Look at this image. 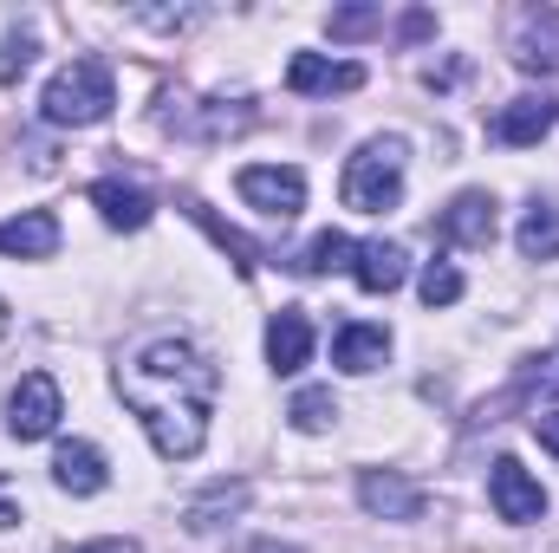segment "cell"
I'll use <instances>...</instances> for the list:
<instances>
[{
  "instance_id": "obj_5",
  "label": "cell",
  "mask_w": 559,
  "mask_h": 553,
  "mask_svg": "<svg viewBox=\"0 0 559 553\" xmlns=\"http://www.w3.org/2000/svg\"><path fill=\"white\" fill-rule=\"evenodd\" d=\"M235 189H241L248 209H261V215H274V222H293V215L306 209V176H299L293 163H248V169L235 176Z\"/></svg>"
},
{
  "instance_id": "obj_7",
  "label": "cell",
  "mask_w": 559,
  "mask_h": 553,
  "mask_svg": "<svg viewBox=\"0 0 559 553\" xmlns=\"http://www.w3.org/2000/svg\"><path fill=\"white\" fill-rule=\"evenodd\" d=\"M358 502H365V515H378V521H423V508H429L423 482L397 475V469H365V475H358Z\"/></svg>"
},
{
  "instance_id": "obj_3",
  "label": "cell",
  "mask_w": 559,
  "mask_h": 553,
  "mask_svg": "<svg viewBox=\"0 0 559 553\" xmlns=\"http://www.w3.org/2000/svg\"><path fill=\"white\" fill-rule=\"evenodd\" d=\"M404 138H371L358 143V156L345 163V183H338V196H345V209H358V215H384V209H397V196H404Z\"/></svg>"
},
{
  "instance_id": "obj_20",
  "label": "cell",
  "mask_w": 559,
  "mask_h": 553,
  "mask_svg": "<svg viewBox=\"0 0 559 553\" xmlns=\"http://www.w3.org/2000/svg\"><path fill=\"white\" fill-rule=\"evenodd\" d=\"M182 209H189V215H195V222H202V228L215 235V248H228V255H235V268H241V274H254V248H248V242H241V235H235L228 222H215V215H209V209H202L195 196H189Z\"/></svg>"
},
{
  "instance_id": "obj_30",
  "label": "cell",
  "mask_w": 559,
  "mask_h": 553,
  "mask_svg": "<svg viewBox=\"0 0 559 553\" xmlns=\"http://www.w3.org/2000/svg\"><path fill=\"white\" fill-rule=\"evenodd\" d=\"M0 332H7V306H0Z\"/></svg>"
},
{
  "instance_id": "obj_2",
  "label": "cell",
  "mask_w": 559,
  "mask_h": 553,
  "mask_svg": "<svg viewBox=\"0 0 559 553\" xmlns=\"http://www.w3.org/2000/svg\"><path fill=\"white\" fill-rule=\"evenodd\" d=\"M111 105H118V85H111V66H105V59H72L66 72H52V85H46V98H39L46 125H72V131L105 125Z\"/></svg>"
},
{
  "instance_id": "obj_18",
  "label": "cell",
  "mask_w": 559,
  "mask_h": 553,
  "mask_svg": "<svg viewBox=\"0 0 559 553\" xmlns=\"http://www.w3.org/2000/svg\"><path fill=\"white\" fill-rule=\"evenodd\" d=\"M241 508H248V482H215L202 502H189V528L209 534V528H222V521L241 515Z\"/></svg>"
},
{
  "instance_id": "obj_14",
  "label": "cell",
  "mask_w": 559,
  "mask_h": 553,
  "mask_svg": "<svg viewBox=\"0 0 559 553\" xmlns=\"http://www.w3.org/2000/svg\"><path fill=\"white\" fill-rule=\"evenodd\" d=\"M384 352H391V332H384V326H365V319L338 326V339H332V365H338V372H352V378L378 372V365H384Z\"/></svg>"
},
{
  "instance_id": "obj_26",
  "label": "cell",
  "mask_w": 559,
  "mask_h": 553,
  "mask_svg": "<svg viewBox=\"0 0 559 553\" xmlns=\"http://www.w3.org/2000/svg\"><path fill=\"white\" fill-rule=\"evenodd\" d=\"M79 553H143L131 534H111V541H92V548H79Z\"/></svg>"
},
{
  "instance_id": "obj_10",
  "label": "cell",
  "mask_w": 559,
  "mask_h": 553,
  "mask_svg": "<svg viewBox=\"0 0 559 553\" xmlns=\"http://www.w3.org/2000/svg\"><path fill=\"white\" fill-rule=\"evenodd\" d=\"M554 125H559V98H547V92H527V98L501 105V118H495V143L521 150V143H540Z\"/></svg>"
},
{
  "instance_id": "obj_31",
  "label": "cell",
  "mask_w": 559,
  "mask_h": 553,
  "mask_svg": "<svg viewBox=\"0 0 559 553\" xmlns=\"http://www.w3.org/2000/svg\"><path fill=\"white\" fill-rule=\"evenodd\" d=\"M547 385H554V391H559V372H554V378H547Z\"/></svg>"
},
{
  "instance_id": "obj_21",
  "label": "cell",
  "mask_w": 559,
  "mask_h": 553,
  "mask_svg": "<svg viewBox=\"0 0 559 553\" xmlns=\"http://www.w3.org/2000/svg\"><path fill=\"white\" fill-rule=\"evenodd\" d=\"M286 416H293V430H306V436H319L332 416H338V404H332V391H299L293 404H286Z\"/></svg>"
},
{
  "instance_id": "obj_6",
  "label": "cell",
  "mask_w": 559,
  "mask_h": 553,
  "mask_svg": "<svg viewBox=\"0 0 559 553\" xmlns=\"http://www.w3.org/2000/svg\"><path fill=\"white\" fill-rule=\"evenodd\" d=\"M488 502H495V515H501V521H514V528H527V521H540V515H547V489H540L514 456H501V462L488 469Z\"/></svg>"
},
{
  "instance_id": "obj_12",
  "label": "cell",
  "mask_w": 559,
  "mask_h": 553,
  "mask_svg": "<svg viewBox=\"0 0 559 553\" xmlns=\"http://www.w3.org/2000/svg\"><path fill=\"white\" fill-rule=\"evenodd\" d=\"M52 482H59L66 495H98V489L111 482L105 449H98V443H59V449H52Z\"/></svg>"
},
{
  "instance_id": "obj_1",
  "label": "cell",
  "mask_w": 559,
  "mask_h": 553,
  "mask_svg": "<svg viewBox=\"0 0 559 553\" xmlns=\"http://www.w3.org/2000/svg\"><path fill=\"white\" fill-rule=\"evenodd\" d=\"M118 398L138 411V423L150 430L156 456L189 462L209 443V416L222 398V372L209 352H195L189 339H150L118 365Z\"/></svg>"
},
{
  "instance_id": "obj_27",
  "label": "cell",
  "mask_w": 559,
  "mask_h": 553,
  "mask_svg": "<svg viewBox=\"0 0 559 553\" xmlns=\"http://www.w3.org/2000/svg\"><path fill=\"white\" fill-rule=\"evenodd\" d=\"M0 528H20V502H13V489H7V475H0Z\"/></svg>"
},
{
  "instance_id": "obj_22",
  "label": "cell",
  "mask_w": 559,
  "mask_h": 553,
  "mask_svg": "<svg viewBox=\"0 0 559 553\" xmlns=\"http://www.w3.org/2000/svg\"><path fill=\"white\" fill-rule=\"evenodd\" d=\"M378 26H384L378 7H332V13H325V33H332V39H365V33H378Z\"/></svg>"
},
{
  "instance_id": "obj_23",
  "label": "cell",
  "mask_w": 559,
  "mask_h": 553,
  "mask_svg": "<svg viewBox=\"0 0 559 553\" xmlns=\"http://www.w3.org/2000/svg\"><path fill=\"white\" fill-rule=\"evenodd\" d=\"M462 299V274L449 261H429L423 268V306H455Z\"/></svg>"
},
{
  "instance_id": "obj_25",
  "label": "cell",
  "mask_w": 559,
  "mask_h": 553,
  "mask_svg": "<svg viewBox=\"0 0 559 553\" xmlns=\"http://www.w3.org/2000/svg\"><path fill=\"white\" fill-rule=\"evenodd\" d=\"M534 436H540V449H554V456H559V411L534 416Z\"/></svg>"
},
{
  "instance_id": "obj_24",
  "label": "cell",
  "mask_w": 559,
  "mask_h": 553,
  "mask_svg": "<svg viewBox=\"0 0 559 553\" xmlns=\"http://www.w3.org/2000/svg\"><path fill=\"white\" fill-rule=\"evenodd\" d=\"M33 52H39L33 33H7V39H0V85H20V72L33 66Z\"/></svg>"
},
{
  "instance_id": "obj_11",
  "label": "cell",
  "mask_w": 559,
  "mask_h": 553,
  "mask_svg": "<svg viewBox=\"0 0 559 553\" xmlns=\"http://www.w3.org/2000/svg\"><path fill=\"white\" fill-rule=\"evenodd\" d=\"M59 248V215L52 209H26L13 222H0V255L7 261H52Z\"/></svg>"
},
{
  "instance_id": "obj_29",
  "label": "cell",
  "mask_w": 559,
  "mask_h": 553,
  "mask_svg": "<svg viewBox=\"0 0 559 553\" xmlns=\"http://www.w3.org/2000/svg\"><path fill=\"white\" fill-rule=\"evenodd\" d=\"M235 553H299V548H280V541H241Z\"/></svg>"
},
{
  "instance_id": "obj_15",
  "label": "cell",
  "mask_w": 559,
  "mask_h": 553,
  "mask_svg": "<svg viewBox=\"0 0 559 553\" xmlns=\"http://www.w3.org/2000/svg\"><path fill=\"white\" fill-rule=\"evenodd\" d=\"M85 196H92V209H98V215H105L111 228H150V215H156V202L143 196L138 183H118V176L92 183Z\"/></svg>"
},
{
  "instance_id": "obj_19",
  "label": "cell",
  "mask_w": 559,
  "mask_h": 553,
  "mask_svg": "<svg viewBox=\"0 0 559 553\" xmlns=\"http://www.w3.org/2000/svg\"><path fill=\"white\" fill-rule=\"evenodd\" d=\"M352 255H358V248H352L338 228H325V235L306 242V255H299L293 268H299V274H332V268H352Z\"/></svg>"
},
{
  "instance_id": "obj_13",
  "label": "cell",
  "mask_w": 559,
  "mask_h": 553,
  "mask_svg": "<svg viewBox=\"0 0 559 553\" xmlns=\"http://www.w3.org/2000/svg\"><path fill=\"white\" fill-rule=\"evenodd\" d=\"M306 358H312V319H306L299 306H280L274 319H267V365L286 378V372H299Z\"/></svg>"
},
{
  "instance_id": "obj_4",
  "label": "cell",
  "mask_w": 559,
  "mask_h": 553,
  "mask_svg": "<svg viewBox=\"0 0 559 553\" xmlns=\"http://www.w3.org/2000/svg\"><path fill=\"white\" fill-rule=\"evenodd\" d=\"M59 416H66V391L46 372H26L13 385V398H7V436L13 443H39V436L59 430Z\"/></svg>"
},
{
  "instance_id": "obj_9",
  "label": "cell",
  "mask_w": 559,
  "mask_h": 553,
  "mask_svg": "<svg viewBox=\"0 0 559 553\" xmlns=\"http://www.w3.org/2000/svg\"><path fill=\"white\" fill-rule=\"evenodd\" d=\"M358 85H365V66H352V59H325V52L286 59V92H299V98H332V92H358Z\"/></svg>"
},
{
  "instance_id": "obj_17",
  "label": "cell",
  "mask_w": 559,
  "mask_h": 553,
  "mask_svg": "<svg viewBox=\"0 0 559 553\" xmlns=\"http://www.w3.org/2000/svg\"><path fill=\"white\" fill-rule=\"evenodd\" d=\"M514 242H521L527 261H559V209L554 202H534V209L521 215V235H514Z\"/></svg>"
},
{
  "instance_id": "obj_16",
  "label": "cell",
  "mask_w": 559,
  "mask_h": 553,
  "mask_svg": "<svg viewBox=\"0 0 559 553\" xmlns=\"http://www.w3.org/2000/svg\"><path fill=\"white\" fill-rule=\"evenodd\" d=\"M352 274H358L365 293H391V286H404V274H411V255L397 242H358Z\"/></svg>"
},
{
  "instance_id": "obj_8",
  "label": "cell",
  "mask_w": 559,
  "mask_h": 553,
  "mask_svg": "<svg viewBox=\"0 0 559 553\" xmlns=\"http://www.w3.org/2000/svg\"><path fill=\"white\" fill-rule=\"evenodd\" d=\"M495 228H501V215H495V196H488V189H462V196L436 215V235L455 242V248H495Z\"/></svg>"
},
{
  "instance_id": "obj_28",
  "label": "cell",
  "mask_w": 559,
  "mask_h": 553,
  "mask_svg": "<svg viewBox=\"0 0 559 553\" xmlns=\"http://www.w3.org/2000/svg\"><path fill=\"white\" fill-rule=\"evenodd\" d=\"M429 26H436V20H429V13H411V20H404V39H423V33H429Z\"/></svg>"
}]
</instances>
